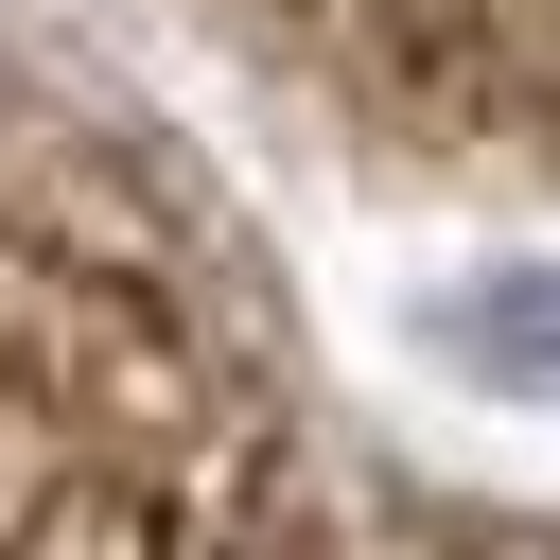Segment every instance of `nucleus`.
Wrapping results in <instances>:
<instances>
[{"label": "nucleus", "mask_w": 560, "mask_h": 560, "mask_svg": "<svg viewBox=\"0 0 560 560\" xmlns=\"http://www.w3.org/2000/svg\"><path fill=\"white\" fill-rule=\"evenodd\" d=\"M455 368H490V385H560V262L472 280V298H455Z\"/></svg>", "instance_id": "1"}]
</instances>
